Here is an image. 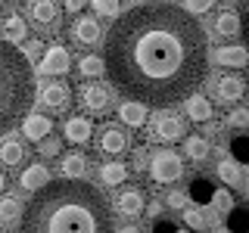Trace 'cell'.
<instances>
[{
  "mask_svg": "<svg viewBox=\"0 0 249 233\" xmlns=\"http://www.w3.org/2000/svg\"><path fill=\"white\" fill-rule=\"evenodd\" d=\"M6 190V177H3V171H0V193Z\"/></svg>",
  "mask_w": 249,
  "mask_h": 233,
  "instance_id": "40",
  "label": "cell"
},
{
  "mask_svg": "<svg viewBox=\"0 0 249 233\" xmlns=\"http://www.w3.org/2000/svg\"><path fill=\"white\" fill-rule=\"evenodd\" d=\"M215 103H221V106H237L240 100L246 97V78L240 75V72H228V75H221L215 81Z\"/></svg>",
  "mask_w": 249,
  "mask_h": 233,
  "instance_id": "9",
  "label": "cell"
},
{
  "mask_svg": "<svg viewBox=\"0 0 249 233\" xmlns=\"http://www.w3.org/2000/svg\"><path fill=\"white\" fill-rule=\"evenodd\" d=\"M212 6H215V0H184V13H190V16H206V13H212Z\"/></svg>",
  "mask_w": 249,
  "mask_h": 233,
  "instance_id": "31",
  "label": "cell"
},
{
  "mask_svg": "<svg viewBox=\"0 0 249 233\" xmlns=\"http://www.w3.org/2000/svg\"><path fill=\"white\" fill-rule=\"evenodd\" d=\"M106 72V62L103 56H93V53H88V56L78 59V75L84 78V81H97L100 75Z\"/></svg>",
  "mask_w": 249,
  "mask_h": 233,
  "instance_id": "26",
  "label": "cell"
},
{
  "mask_svg": "<svg viewBox=\"0 0 249 233\" xmlns=\"http://www.w3.org/2000/svg\"><path fill=\"white\" fill-rule=\"evenodd\" d=\"M146 168H150V177L156 183H162V186H165V183H178L184 177V159L175 150H168V146H165V150H156L150 155V165H146Z\"/></svg>",
  "mask_w": 249,
  "mask_h": 233,
  "instance_id": "6",
  "label": "cell"
},
{
  "mask_svg": "<svg viewBox=\"0 0 249 233\" xmlns=\"http://www.w3.org/2000/svg\"><path fill=\"white\" fill-rule=\"evenodd\" d=\"M0 3H6V0H0Z\"/></svg>",
  "mask_w": 249,
  "mask_h": 233,
  "instance_id": "42",
  "label": "cell"
},
{
  "mask_svg": "<svg viewBox=\"0 0 249 233\" xmlns=\"http://www.w3.org/2000/svg\"><path fill=\"white\" fill-rule=\"evenodd\" d=\"M115 233H140L137 227H122V230H115Z\"/></svg>",
  "mask_w": 249,
  "mask_h": 233,
  "instance_id": "39",
  "label": "cell"
},
{
  "mask_svg": "<svg viewBox=\"0 0 249 233\" xmlns=\"http://www.w3.org/2000/svg\"><path fill=\"white\" fill-rule=\"evenodd\" d=\"M19 233H115L112 202L90 181H50L22 212Z\"/></svg>",
  "mask_w": 249,
  "mask_h": 233,
  "instance_id": "2",
  "label": "cell"
},
{
  "mask_svg": "<svg viewBox=\"0 0 249 233\" xmlns=\"http://www.w3.org/2000/svg\"><path fill=\"white\" fill-rule=\"evenodd\" d=\"M240 37H243V44H246V50H249V0H240Z\"/></svg>",
  "mask_w": 249,
  "mask_h": 233,
  "instance_id": "32",
  "label": "cell"
},
{
  "mask_svg": "<svg viewBox=\"0 0 249 233\" xmlns=\"http://www.w3.org/2000/svg\"><path fill=\"white\" fill-rule=\"evenodd\" d=\"M184 112L190 121L196 124H209V118H212V103H209L202 93H190V97L184 100Z\"/></svg>",
  "mask_w": 249,
  "mask_h": 233,
  "instance_id": "20",
  "label": "cell"
},
{
  "mask_svg": "<svg viewBox=\"0 0 249 233\" xmlns=\"http://www.w3.org/2000/svg\"><path fill=\"white\" fill-rule=\"evenodd\" d=\"M62 6H66V13H72V16H78V13L84 10V6H88V0H66V3H62Z\"/></svg>",
  "mask_w": 249,
  "mask_h": 233,
  "instance_id": "37",
  "label": "cell"
},
{
  "mask_svg": "<svg viewBox=\"0 0 249 233\" xmlns=\"http://www.w3.org/2000/svg\"><path fill=\"white\" fill-rule=\"evenodd\" d=\"M224 121H228L231 128H240V131H243L246 124H249V109H243V106H240V109H231Z\"/></svg>",
  "mask_w": 249,
  "mask_h": 233,
  "instance_id": "33",
  "label": "cell"
},
{
  "mask_svg": "<svg viewBox=\"0 0 249 233\" xmlns=\"http://www.w3.org/2000/svg\"><path fill=\"white\" fill-rule=\"evenodd\" d=\"M100 181H103L106 186H122L124 181H128V165L124 162H106V165H100Z\"/></svg>",
  "mask_w": 249,
  "mask_h": 233,
  "instance_id": "25",
  "label": "cell"
},
{
  "mask_svg": "<svg viewBox=\"0 0 249 233\" xmlns=\"http://www.w3.org/2000/svg\"><path fill=\"white\" fill-rule=\"evenodd\" d=\"M69 37H72L75 47H97L103 41V28H100L97 19L78 13V19L72 22V28H69Z\"/></svg>",
  "mask_w": 249,
  "mask_h": 233,
  "instance_id": "12",
  "label": "cell"
},
{
  "mask_svg": "<svg viewBox=\"0 0 249 233\" xmlns=\"http://www.w3.org/2000/svg\"><path fill=\"white\" fill-rule=\"evenodd\" d=\"M37 100H41V106L47 112H69V106H72V87L66 81H50L41 87Z\"/></svg>",
  "mask_w": 249,
  "mask_h": 233,
  "instance_id": "11",
  "label": "cell"
},
{
  "mask_svg": "<svg viewBox=\"0 0 249 233\" xmlns=\"http://www.w3.org/2000/svg\"><path fill=\"white\" fill-rule=\"evenodd\" d=\"M22 134L28 140H35V143H41L44 137L53 134V121L47 118V115H41V112H28L25 118H22Z\"/></svg>",
  "mask_w": 249,
  "mask_h": 233,
  "instance_id": "16",
  "label": "cell"
},
{
  "mask_svg": "<svg viewBox=\"0 0 249 233\" xmlns=\"http://www.w3.org/2000/svg\"><path fill=\"white\" fill-rule=\"evenodd\" d=\"M215 62L224 68H243L249 62V50L243 44H231V47H218L215 50Z\"/></svg>",
  "mask_w": 249,
  "mask_h": 233,
  "instance_id": "19",
  "label": "cell"
},
{
  "mask_svg": "<svg viewBox=\"0 0 249 233\" xmlns=\"http://www.w3.org/2000/svg\"><path fill=\"white\" fill-rule=\"evenodd\" d=\"M59 150H62V143H59V137H44L41 143H37V152L44 155V159H53V155H59Z\"/></svg>",
  "mask_w": 249,
  "mask_h": 233,
  "instance_id": "30",
  "label": "cell"
},
{
  "mask_svg": "<svg viewBox=\"0 0 249 233\" xmlns=\"http://www.w3.org/2000/svg\"><path fill=\"white\" fill-rule=\"evenodd\" d=\"M215 34L240 37V16H237V10H221L215 16Z\"/></svg>",
  "mask_w": 249,
  "mask_h": 233,
  "instance_id": "24",
  "label": "cell"
},
{
  "mask_svg": "<svg viewBox=\"0 0 249 233\" xmlns=\"http://www.w3.org/2000/svg\"><path fill=\"white\" fill-rule=\"evenodd\" d=\"M47 183H50V171H47L44 162H31V165L22 171V177H19V186H22V190H28V193L44 190Z\"/></svg>",
  "mask_w": 249,
  "mask_h": 233,
  "instance_id": "17",
  "label": "cell"
},
{
  "mask_svg": "<svg viewBox=\"0 0 249 233\" xmlns=\"http://www.w3.org/2000/svg\"><path fill=\"white\" fill-rule=\"evenodd\" d=\"M35 90V68L16 44L0 41V134L22 121L31 112Z\"/></svg>",
  "mask_w": 249,
  "mask_h": 233,
  "instance_id": "3",
  "label": "cell"
},
{
  "mask_svg": "<svg viewBox=\"0 0 249 233\" xmlns=\"http://www.w3.org/2000/svg\"><path fill=\"white\" fill-rule=\"evenodd\" d=\"M22 202L13 196H0V224H10V221H22Z\"/></svg>",
  "mask_w": 249,
  "mask_h": 233,
  "instance_id": "28",
  "label": "cell"
},
{
  "mask_svg": "<svg viewBox=\"0 0 249 233\" xmlns=\"http://www.w3.org/2000/svg\"><path fill=\"white\" fill-rule=\"evenodd\" d=\"M62 168V177L66 181H81L84 174H88V159H84V152H66L59 162Z\"/></svg>",
  "mask_w": 249,
  "mask_h": 233,
  "instance_id": "22",
  "label": "cell"
},
{
  "mask_svg": "<svg viewBox=\"0 0 249 233\" xmlns=\"http://www.w3.org/2000/svg\"><path fill=\"white\" fill-rule=\"evenodd\" d=\"M69 68H72V56H69V50L62 44H50L44 50L41 62H37V72L41 75H66Z\"/></svg>",
  "mask_w": 249,
  "mask_h": 233,
  "instance_id": "13",
  "label": "cell"
},
{
  "mask_svg": "<svg viewBox=\"0 0 249 233\" xmlns=\"http://www.w3.org/2000/svg\"><path fill=\"white\" fill-rule=\"evenodd\" d=\"M25 37H28L25 16H19V13L3 16V22H0V41H6V44H25Z\"/></svg>",
  "mask_w": 249,
  "mask_h": 233,
  "instance_id": "15",
  "label": "cell"
},
{
  "mask_svg": "<svg viewBox=\"0 0 249 233\" xmlns=\"http://www.w3.org/2000/svg\"><path fill=\"white\" fill-rule=\"evenodd\" d=\"M212 205H215V212L228 215L231 208H233V199H231V193H228V190H215V196H212Z\"/></svg>",
  "mask_w": 249,
  "mask_h": 233,
  "instance_id": "34",
  "label": "cell"
},
{
  "mask_svg": "<svg viewBox=\"0 0 249 233\" xmlns=\"http://www.w3.org/2000/svg\"><path fill=\"white\" fill-rule=\"evenodd\" d=\"M25 162V146L19 143V137H3L0 140V165L16 168Z\"/></svg>",
  "mask_w": 249,
  "mask_h": 233,
  "instance_id": "21",
  "label": "cell"
},
{
  "mask_svg": "<svg viewBox=\"0 0 249 233\" xmlns=\"http://www.w3.org/2000/svg\"><path fill=\"white\" fill-rule=\"evenodd\" d=\"M93 146H97V152H103V155H124L131 150V140L128 134L119 128V124H103V128L93 134Z\"/></svg>",
  "mask_w": 249,
  "mask_h": 233,
  "instance_id": "8",
  "label": "cell"
},
{
  "mask_svg": "<svg viewBox=\"0 0 249 233\" xmlns=\"http://www.w3.org/2000/svg\"><path fill=\"white\" fill-rule=\"evenodd\" d=\"M119 118H122L124 128H143L146 118H150V106L137 103V100H124L119 106Z\"/></svg>",
  "mask_w": 249,
  "mask_h": 233,
  "instance_id": "18",
  "label": "cell"
},
{
  "mask_svg": "<svg viewBox=\"0 0 249 233\" xmlns=\"http://www.w3.org/2000/svg\"><path fill=\"white\" fill-rule=\"evenodd\" d=\"M3 233H10V230H3Z\"/></svg>",
  "mask_w": 249,
  "mask_h": 233,
  "instance_id": "43",
  "label": "cell"
},
{
  "mask_svg": "<svg viewBox=\"0 0 249 233\" xmlns=\"http://www.w3.org/2000/svg\"><path fill=\"white\" fill-rule=\"evenodd\" d=\"M90 10L100 16V19H119L122 16V0H90Z\"/></svg>",
  "mask_w": 249,
  "mask_h": 233,
  "instance_id": "29",
  "label": "cell"
},
{
  "mask_svg": "<svg viewBox=\"0 0 249 233\" xmlns=\"http://www.w3.org/2000/svg\"><path fill=\"white\" fill-rule=\"evenodd\" d=\"M218 177H221L228 186H240L243 183V168H240L233 159H221L218 162Z\"/></svg>",
  "mask_w": 249,
  "mask_h": 233,
  "instance_id": "27",
  "label": "cell"
},
{
  "mask_svg": "<svg viewBox=\"0 0 249 233\" xmlns=\"http://www.w3.org/2000/svg\"><path fill=\"white\" fill-rule=\"evenodd\" d=\"M93 134H97V131H93V121L84 118V115H72V118L62 121V137H66L69 143H75V146L90 143Z\"/></svg>",
  "mask_w": 249,
  "mask_h": 233,
  "instance_id": "14",
  "label": "cell"
},
{
  "mask_svg": "<svg viewBox=\"0 0 249 233\" xmlns=\"http://www.w3.org/2000/svg\"><path fill=\"white\" fill-rule=\"evenodd\" d=\"M25 22L37 34H56L62 28V6L59 0H28L25 3Z\"/></svg>",
  "mask_w": 249,
  "mask_h": 233,
  "instance_id": "4",
  "label": "cell"
},
{
  "mask_svg": "<svg viewBox=\"0 0 249 233\" xmlns=\"http://www.w3.org/2000/svg\"><path fill=\"white\" fill-rule=\"evenodd\" d=\"M128 3H134V6H140V3H137V0H128Z\"/></svg>",
  "mask_w": 249,
  "mask_h": 233,
  "instance_id": "41",
  "label": "cell"
},
{
  "mask_svg": "<svg viewBox=\"0 0 249 233\" xmlns=\"http://www.w3.org/2000/svg\"><path fill=\"white\" fill-rule=\"evenodd\" d=\"M168 208H178V212H184L187 208V193L184 190H175V193H168V202H165Z\"/></svg>",
  "mask_w": 249,
  "mask_h": 233,
  "instance_id": "36",
  "label": "cell"
},
{
  "mask_svg": "<svg viewBox=\"0 0 249 233\" xmlns=\"http://www.w3.org/2000/svg\"><path fill=\"white\" fill-rule=\"evenodd\" d=\"M146 208V196H143V186L134 183H122L119 193H115V212L122 217H140Z\"/></svg>",
  "mask_w": 249,
  "mask_h": 233,
  "instance_id": "10",
  "label": "cell"
},
{
  "mask_svg": "<svg viewBox=\"0 0 249 233\" xmlns=\"http://www.w3.org/2000/svg\"><path fill=\"white\" fill-rule=\"evenodd\" d=\"M184 155L190 162H196V165H202V162H209V155H212V146H209L206 137L190 134V137H184Z\"/></svg>",
  "mask_w": 249,
  "mask_h": 233,
  "instance_id": "23",
  "label": "cell"
},
{
  "mask_svg": "<svg viewBox=\"0 0 249 233\" xmlns=\"http://www.w3.org/2000/svg\"><path fill=\"white\" fill-rule=\"evenodd\" d=\"M184 224H187V227H193V230H202V227H206V217H202L199 208H190V205H187L184 208Z\"/></svg>",
  "mask_w": 249,
  "mask_h": 233,
  "instance_id": "35",
  "label": "cell"
},
{
  "mask_svg": "<svg viewBox=\"0 0 249 233\" xmlns=\"http://www.w3.org/2000/svg\"><path fill=\"white\" fill-rule=\"evenodd\" d=\"M103 62L115 93L171 109L206 81L209 41L190 13L171 3H140L112 22Z\"/></svg>",
  "mask_w": 249,
  "mask_h": 233,
  "instance_id": "1",
  "label": "cell"
},
{
  "mask_svg": "<svg viewBox=\"0 0 249 233\" xmlns=\"http://www.w3.org/2000/svg\"><path fill=\"white\" fill-rule=\"evenodd\" d=\"M78 103L90 115H109L115 106V90L112 84H103V81H84L78 87Z\"/></svg>",
  "mask_w": 249,
  "mask_h": 233,
  "instance_id": "5",
  "label": "cell"
},
{
  "mask_svg": "<svg viewBox=\"0 0 249 233\" xmlns=\"http://www.w3.org/2000/svg\"><path fill=\"white\" fill-rule=\"evenodd\" d=\"M41 53V41H28V47H25V59L28 56H37Z\"/></svg>",
  "mask_w": 249,
  "mask_h": 233,
  "instance_id": "38",
  "label": "cell"
},
{
  "mask_svg": "<svg viewBox=\"0 0 249 233\" xmlns=\"http://www.w3.org/2000/svg\"><path fill=\"white\" fill-rule=\"evenodd\" d=\"M150 134H153L156 143H181L187 137V124H184L181 115L168 112V109H159L150 121Z\"/></svg>",
  "mask_w": 249,
  "mask_h": 233,
  "instance_id": "7",
  "label": "cell"
}]
</instances>
